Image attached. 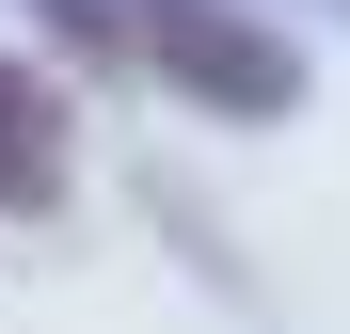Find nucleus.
Instances as JSON below:
<instances>
[{
    "mask_svg": "<svg viewBox=\"0 0 350 334\" xmlns=\"http://www.w3.org/2000/svg\"><path fill=\"white\" fill-rule=\"evenodd\" d=\"M48 32L111 80H159V96H207V111H286L303 64L239 16V0H32Z\"/></svg>",
    "mask_w": 350,
    "mask_h": 334,
    "instance_id": "nucleus-1",
    "label": "nucleus"
},
{
    "mask_svg": "<svg viewBox=\"0 0 350 334\" xmlns=\"http://www.w3.org/2000/svg\"><path fill=\"white\" fill-rule=\"evenodd\" d=\"M48 191H64V111L32 64H0V207H48Z\"/></svg>",
    "mask_w": 350,
    "mask_h": 334,
    "instance_id": "nucleus-2",
    "label": "nucleus"
}]
</instances>
